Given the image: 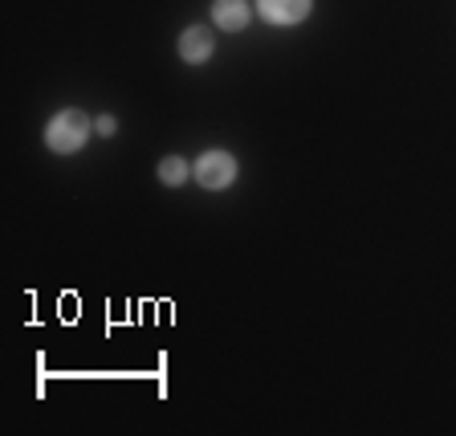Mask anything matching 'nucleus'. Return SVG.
Returning <instances> with one entry per match:
<instances>
[{
  "label": "nucleus",
  "instance_id": "f257e3e1",
  "mask_svg": "<svg viewBox=\"0 0 456 436\" xmlns=\"http://www.w3.org/2000/svg\"><path fill=\"white\" fill-rule=\"evenodd\" d=\"M86 135H90V119H86L82 111H61L53 123H49L45 139H49V147H53V152L69 155V152H77V147L86 143Z\"/></svg>",
  "mask_w": 456,
  "mask_h": 436
},
{
  "label": "nucleus",
  "instance_id": "f03ea898",
  "mask_svg": "<svg viewBox=\"0 0 456 436\" xmlns=\"http://www.w3.org/2000/svg\"><path fill=\"white\" fill-rule=\"evenodd\" d=\"M196 176L204 188H228V184L237 180V160L224 152H208L196 163Z\"/></svg>",
  "mask_w": 456,
  "mask_h": 436
},
{
  "label": "nucleus",
  "instance_id": "7ed1b4c3",
  "mask_svg": "<svg viewBox=\"0 0 456 436\" xmlns=\"http://www.w3.org/2000/svg\"><path fill=\"white\" fill-rule=\"evenodd\" d=\"M261 12H265L273 25H294L310 12V0H261Z\"/></svg>",
  "mask_w": 456,
  "mask_h": 436
},
{
  "label": "nucleus",
  "instance_id": "20e7f679",
  "mask_svg": "<svg viewBox=\"0 0 456 436\" xmlns=\"http://www.w3.org/2000/svg\"><path fill=\"white\" fill-rule=\"evenodd\" d=\"M180 53H183V62H204L212 53V33L208 29H188L180 41Z\"/></svg>",
  "mask_w": 456,
  "mask_h": 436
},
{
  "label": "nucleus",
  "instance_id": "39448f33",
  "mask_svg": "<svg viewBox=\"0 0 456 436\" xmlns=\"http://www.w3.org/2000/svg\"><path fill=\"white\" fill-rule=\"evenodd\" d=\"M220 29H245L248 25V9L245 0H216V9H212Z\"/></svg>",
  "mask_w": 456,
  "mask_h": 436
},
{
  "label": "nucleus",
  "instance_id": "423d86ee",
  "mask_svg": "<svg viewBox=\"0 0 456 436\" xmlns=\"http://www.w3.org/2000/svg\"><path fill=\"white\" fill-rule=\"evenodd\" d=\"M183 176H188V168H183V160H175V155H167V160L159 163V180L163 184H180Z\"/></svg>",
  "mask_w": 456,
  "mask_h": 436
}]
</instances>
